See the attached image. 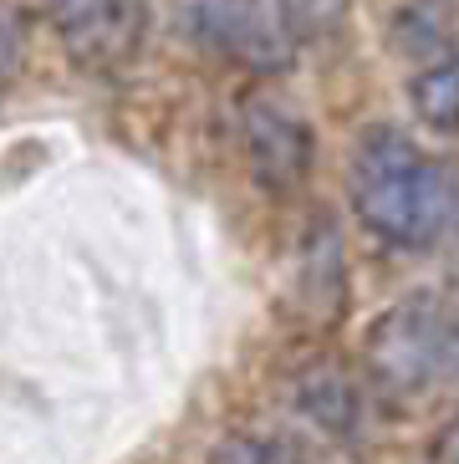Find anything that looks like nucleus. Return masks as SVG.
Listing matches in <instances>:
<instances>
[{
  "label": "nucleus",
  "instance_id": "1",
  "mask_svg": "<svg viewBox=\"0 0 459 464\" xmlns=\"http://www.w3.org/2000/svg\"><path fill=\"white\" fill-rule=\"evenodd\" d=\"M347 199L367 235L393 250H429L454 225L459 189L419 138L404 128H363L347 159Z\"/></svg>",
  "mask_w": 459,
  "mask_h": 464
},
{
  "label": "nucleus",
  "instance_id": "2",
  "mask_svg": "<svg viewBox=\"0 0 459 464\" xmlns=\"http://www.w3.org/2000/svg\"><path fill=\"white\" fill-rule=\"evenodd\" d=\"M459 362V316L434 296H404L367 332V378L388 393H424L449 382Z\"/></svg>",
  "mask_w": 459,
  "mask_h": 464
},
{
  "label": "nucleus",
  "instance_id": "3",
  "mask_svg": "<svg viewBox=\"0 0 459 464\" xmlns=\"http://www.w3.org/2000/svg\"><path fill=\"white\" fill-rule=\"evenodd\" d=\"M184 31L204 52L240 62L250 72L291 67V36L281 26V11L270 0H184Z\"/></svg>",
  "mask_w": 459,
  "mask_h": 464
},
{
  "label": "nucleus",
  "instance_id": "4",
  "mask_svg": "<svg viewBox=\"0 0 459 464\" xmlns=\"http://www.w3.org/2000/svg\"><path fill=\"white\" fill-rule=\"evenodd\" d=\"M46 15H52L62 52L87 72L128 67L143 46V31H149L143 0H52Z\"/></svg>",
  "mask_w": 459,
  "mask_h": 464
},
{
  "label": "nucleus",
  "instance_id": "5",
  "mask_svg": "<svg viewBox=\"0 0 459 464\" xmlns=\"http://www.w3.org/2000/svg\"><path fill=\"white\" fill-rule=\"evenodd\" d=\"M245 164L266 194H297L311 174V128L281 102H250L240 118Z\"/></svg>",
  "mask_w": 459,
  "mask_h": 464
},
{
  "label": "nucleus",
  "instance_id": "6",
  "mask_svg": "<svg viewBox=\"0 0 459 464\" xmlns=\"http://www.w3.org/2000/svg\"><path fill=\"white\" fill-rule=\"evenodd\" d=\"M291 398L301 419L327 439H352L363 429V378L342 357H311L291 378Z\"/></svg>",
  "mask_w": 459,
  "mask_h": 464
},
{
  "label": "nucleus",
  "instance_id": "7",
  "mask_svg": "<svg viewBox=\"0 0 459 464\" xmlns=\"http://www.w3.org/2000/svg\"><path fill=\"white\" fill-rule=\"evenodd\" d=\"M301 301H307L317 316H337L342 296H347V266H342V235L332 225V215H317V225L301 240Z\"/></svg>",
  "mask_w": 459,
  "mask_h": 464
},
{
  "label": "nucleus",
  "instance_id": "8",
  "mask_svg": "<svg viewBox=\"0 0 459 464\" xmlns=\"http://www.w3.org/2000/svg\"><path fill=\"white\" fill-rule=\"evenodd\" d=\"M408 102L429 133L454 138L459 133V46L444 56H434L424 67H414L408 77Z\"/></svg>",
  "mask_w": 459,
  "mask_h": 464
},
{
  "label": "nucleus",
  "instance_id": "9",
  "mask_svg": "<svg viewBox=\"0 0 459 464\" xmlns=\"http://www.w3.org/2000/svg\"><path fill=\"white\" fill-rule=\"evenodd\" d=\"M393 46L404 56H414V67L454 52L459 46L454 5L449 0H408V5H398V15H393Z\"/></svg>",
  "mask_w": 459,
  "mask_h": 464
},
{
  "label": "nucleus",
  "instance_id": "10",
  "mask_svg": "<svg viewBox=\"0 0 459 464\" xmlns=\"http://www.w3.org/2000/svg\"><path fill=\"white\" fill-rule=\"evenodd\" d=\"M291 42H332L347 26V0H276Z\"/></svg>",
  "mask_w": 459,
  "mask_h": 464
},
{
  "label": "nucleus",
  "instance_id": "11",
  "mask_svg": "<svg viewBox=\"0 0 459 464\" xmlns=\"http://www.w3.org/2000/svg\"><path fill=\"white\" fill-rule=\"evenodd\" d=\"M210 464H307L291 444L281 439H266V434H230L215 444Z\"/></svg>",
  "mask_w": 459,
  "mask_h": 464
},
{
  "label": "nucleus",
  "instance_id": "12",
  "mask_svg": "<svg viewBox=\"0 0 459 464\" xmlns=\"http://www.w3.org/2000/svg\"><path fill=\"white\" fill-rule=\"evenodd\" d=\"M429 464H459V409L439 423V434L429 439Z\"/></svg>",
  "mask_w": 459,
  "mask_h": 464
}]
</instances>
